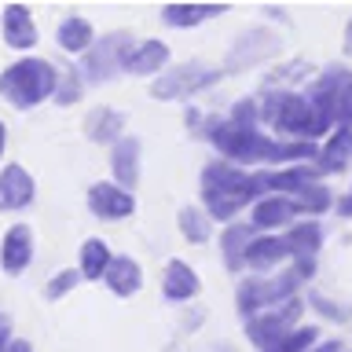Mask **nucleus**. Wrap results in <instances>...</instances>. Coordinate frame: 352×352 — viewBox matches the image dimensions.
Segmentation results:
<instances>
[{
  "label": "nucleus",
  "instance_id": "f257e3e1",
  "mask_svg": "<svg viewBox=\"0 0 352 352\" xmlns=\"http://www.w3.org/2000/svg\"><path fill=\"white\" fill-rule=\"evenodd\" d=\"M55 70L44 59H19L15 66H8L0 74V96L8 99L11 107L19 110H30L44 103L48 96H55Z\"/></svg>",
  "mask_w": 352,
  "mask_h": 352
},
{
  "label": "nucleus",
  "instance_id": "f03ea898",
  "mask_svg": "<svg viewBox=\"0 0 352 352\" xmlns=\"http://www.w3.org/2000/svg\"><path fill=\"white\" fill-rule=\"evenodd\" d=\"M209 143L224 154L228 162H239V165H250V162H268V136H261L257 129H239L231 121H217L209 125Z\"/></svg>",
  "mask_w": 352,
  "mask_h": 352
},
{
  "label": "nucleus",
  "instance_id": "7ed1b4c3",
  "mask_svg": "<svg viewBox=\"0 0 352 352\" xmlns=\"http://www.w3.org/2000/svg\"><path fill=\"white\" fill-rule=\"evenodd\" d=\"M217 81H220V70H213V66L191 59V63H180V66H173V70H165L158 81H154L151 96L169 103V99H187V96L202 92V88L217 85Z\"/></svg>",
  "mask_w": 352,
  "mask_h": 352
},
{
  "label": "nucleus",
  "instance_id": "20e7f679",
  "mask_svg": "<svg viewBox=\"0 0 352 352\" xmlns=\"http://www.w3.org/2000/svg\"><path fill=\"white\" fill-rule=\"evenodd\" d=\"M129 52H132V41L125 33H110L103 41H92V48L81 59V77H88V81H107L118 70H125Z\"/></svg>",
  "mask_w": 352,
  "mask_h": 352
},
{
  "label": "nucleus",
  "instance_id": "39448f33",
  "mask_svg": "<svg viewBox=\"0 0 352 352\" xmlns=\"http://www.w3.org/2000/svg\"><path fill=\"white\" fill-rule=\"evenodd\" d=\"M275 129H279L283 136H305V140H316V136H323V132H330L323 121L316 118L308 96H294V92H286L279 114H275Z\"/></svg>",
  "mask_w": 352,
  "mask_h": 352
},
{
  "label": "nucleus",
  "instance_id": "423d86ee",
  "mask_svg": "<svg viewBox=\"0 0 352 352\" xmlns=\"http://www.w3.org/2000/svg\"><path fill=\"white\" fill-rule=\"evenodd\" d=\"M88 209L99 217V220H125L136 213V198H132L129 187L114 184H96L88 187Z\"/></svg>",
  "mask_w": 352,
  "mask_h": 352
},
{
  "label": "nucleus",
  "instance_id": "0eeeda50",
  "mask_svg": "<svg viewBox=\"0 0 352 352\" xmlns=\"http://www.w3.org/2000/svg\"><path fill=\"white\" fill-rule=\"evenodd\" d=\"M349 77H352L349 70H327L323 77L312 81V88H308V103H312L316 118L323 121L327 129L338 121V96H341V88H345Z\"/></svg>",
  "mask_w": 352,
  "mask_h": 352
},
{
  "label": "nucleus",
  "instance_id": "6e6552de",
  "mask_svg": "<svg viewBox=\"0 0 352 352\" xmlns=\"http://www.w3.org/2000/svg\"><path fill=\"white\" fill-rule=\"evenodd\" d=\"M253 213H250V224L257 231H272L286 224L294 217V195H279V191H264L261 198H253Z\"/></svg>",
  "mask_w": 352,
  "mask_h": 352
},
{
  "label": "nucleus",
  "instance_id": "1a4fd4ad",
  "mask_svg": "<svg viewBox=\"0 0 352 352\" xmlns=\"http://www.w3.org/2000/svg\"><path fill=\"white\" fill-rule=\"evenodd\" d=\"M33 176L22 165H8L0 173V209H26L33 202Z\"/></svg>",
  "mask_w": 352,
  "mask_h": 352
},
{
  "label": "nucleus",
  "instance_id": "9d476101",
  "mask_svg": "<svg viewBox=\"0 0 352 352\" xmlns=\"http://www.w3.org/2000/svg\"><path fill=\"white\" fill-rule=\"evenodd\" d=\"M198 290H202V283H198V275L187 261H169L165 264V272H162L165 301H191Z\"/></svg>",
  "mask_w": 352,
  "mask_h": 352
},
{
  "label": "nucleus",
  "instance_id": "9b49d317",
  "mask_svg": "<svg viewBox=\"0 0 352 352\" xmlns=\"http://www.w3.org/2000/svg\"><path fill=\"white\" fill-rule=\"evenodd\" d=\"M33 257V231L26 224H15L0 242V264H4L8 275H19Z\"/></svg>",
  "mask_w": 352,
  "mask_h": 352
},
{
  "label": "nucleus",
  "instance_id": "f8f14e48",
  "mask_svg": "<svg viewBox=\"0 0 352 352\" xmlns=\"http://www.w3.org/2000/svg\"><path fill=\"white\" fill-rule=\"evenodd\" d=\"M110 169H114L121 187H136L140 184V140L136 136H121L118 143H110Z\"/></svg>",
  "mask_w": 352,
  "mask_h": 352
},
{
  "label": "nucleus",
  "instance_id": "ddd939ff",
  "mask_svg": "<svg viewBox=\"0 0 352 352\" xmlns=\"http://www.w3.org/2000/svg\"><path fill=\"white\" fill-rule=\"evenodd\" d=\"M290 257V250H286V239L279 235H253L250 246H246V268L253 272H272L275 264H283Z\"/></svg>",
  "mask_w": 352,
  "mask_h": 352
},
{
  "label": "nucleus",
  "instance_id": "4468645a",
  "mask_svg": "<svg viewBox=\"0 0 352 352\" xmlns=\"http://www.w3.org/2000/svg\"><path fill=\"white\" fill-rule=\"evenodd\" d=\"M323 169H308V165H294V169H279V173H257V180L264 191H279V195H301L308 184H316Z\"/></svg>",
  "mask_w": 352,
  "mask_h": 352
},
{
  "label": "nucleus",
  "instance_id": "2eb2a0df",
  "mask_svg": "<svg viewBox=\"0 0 352 352\" xmlns=\"http://www.w3.org/2000/svg\"><path fill=\"white\" fill-rule=\"evenodd\" d=\"M253 224H239V220H231V224L220 231V253H224V264L228 272H242L246 268V246L253 239Z\"/></svg>",
  "mask_w": 352,
  "mask_h": 352
},
{
  "label": "nucleus",
  "instance_id": "dca6fc26",
  "mask_svg": "<svg viewBox=\"0 0 352 352\" xmlns=\"http://www.w3.org/2000/svg\"><path fill=\"white\" fill-rule=\"evenodd\" d=\"M286 330H294V327L279 316V308H275V312H268V308H264V312L246 316V338H250L257 349L275 345V341H279V338L286 334Z\"/></svg>",
  "mask_w": 352,
  "mask_h": 352
},
{
  "label": "nucleus",
  "instance_id": "f3484780",
  "mask_svg": "<svg viewBox=\"0 0 352 352\" xmlns=\"http://www.w3.org/2000/svg\"><path fill=\"white\" fill-rule=\"evenodd\" d=\"M169 66V48L162 41H143L129 52L125 59V70L136 74V77H151V74H162Z\"/></svg>",
  "mask_w": 352,
  "mask_h": 352
},
{
  "label": "nucleus",
  "instance_id": "a211bd4d",
  "mask_svg": "<svg viewBox=\"0 0 352 352\" xmlns=\"http://www.w3.org/2000/svg\"><path fill=\"white\" fill-rule=\"evenodd\" d=\"M235 305H239L242 316H253V312H264V308H272V305H275V286H272V279L257 272L253 279L239 283Z\"/></svg>",
  "mask_w": 352,
  "mask_h": 352
},
{
  "label": "nucleus",
  "instance_id": "6ab92c4d",
  "mask_svg": "<svg viewBox=\"0 0 352 352\" xmlns=\"http://www.w3.org/2000/svg\"><path fill=\"white\" fill-rule=\"evenodd\" d=\"M4 41L11 48H33L37 44V26H33V15L22 4L4 8Z\"/></svg>",
  "mask_w": 352,
  "mask_h": 352
},
{
  "label": "nucleus",
  "instance_id": "aec40b11",
  "mask_svg": "<svg viewBox=\"0 0 352 352\" xmlns=\"http://www.w3.org/2000/svg\"><path fill=\"white\" fill-rule=\"evenodd\" d=\"M103 283L118 297H132L140 290V283H143V272H140V264L132 257H114V261H110V268H107V275H103Z\"/></svg>",
  "mask_w": 352,
  "mask_h": 352
},
{
  "label": "nucleus",
  "instance_id": "412c9836",
  "mask_svg": "<svg viewBox=\"0 0 352 352\" xmlns=\"http://www.w3.org/2000/svg\"><path fill=\"white\" fill-rule=\"evenodd\" d=\"M121 129H125V114H118V110H110V107H96L85 121L88 140H96V143H118Z\"/></svg>",
  "mask_w": 352,
  "mask_h": 352
},
{
  "label": "nucleus",
  "instance_id": "4be33fe9",
  "mask_svg": "<svg viewBox=\"0 0 352 352\" xmlns=\"http://www.w3.org/2000/svg\"><path fill=\"white\" fill-rule=\"evenodd\" d=\"M283 239H286L290 257H316L319 246H323V228H319L316 220H301V224H294Z\"/></svg>",
  "mask_w": 352,
  "mask_h": 352
},
{
  "label": "nucleus",
  "instance_id": "5701e85b",
  "mask_svg": "<svg viewBox=\"0 0 352 352\" xmlns=\"http://www.w3.org/2000/svg\"><path fill=\"white\" fill-rule=\"evenodd\" d=\"M217 15H224L220 4H169L162 11V19L169 22V26H176V30H191V26H198V22L217 19Z\"/></svg>",
  "mask_w": 352,
  "mask_h": 352
},
{
  "label": "nucleus",
  "instance_id": "b1692460",
  "mask_svg": "<svg viewBox=\"0 0 352 352\" xmlns=\"http://www.w3.org/2000/svg\"><path fill=\"white\" fill-rule=\"evenodd\" d=\"M202 198H206V213L213 220H224V224H231L239 217L242 206H250V198H242L235 191H213V187H202Z\"/></svg>",
  "mask_w": 352,
  "mask_h": 352
},
{
  "label": "nucleus",
  "instance_id": "393cba45",
  "mask_svg": "<svg viewBox=\"0 0 352 352\" xmlns=\"http://www.w3.org/2000/svg\"><path fill=\"white\" fill-rule=\"evenodd\" d=\"M349 158H352V129H345L341 125L334 136L327 140V147H323V154H319V169H330V173H341L349 165Z\"/></svg>",
  "mask_w": 352,
  "mask_h": 352
},
{
  "label": "nucleus",
  "instance_id": "a878e982",
  "mask_svg": "<svg viewBox=\"0 0 352 352\" xmlns=\"http://www.w3.org/2000/svg\"><path fill=\"white\" fill-rule=\"evenodd\" d=\"M55 41H59V48H66V52H88L92 48V26H88V19L70 15L66 22H59Z\"/></svg>",
  "mask_w": 352,
  "mask_h": 352
},
{
  "label": "nucleus",
  "instance_id": "bb28decb",
  "mask_svg": "<svg viewBox=\"0 0 352 352\" xmlns=\"http://www.w3.org/2000/svg\"><path fill=\"white\" fill-rule=\"evenodd\" d=\"M319 147L312 140H305V136H290V140H272L268 143V162H308V158H316Z\"/></svg>",
  "mask_w": 352,
  "mask_h": 352
},
{
  "label": "nucleus",
  "instance_id": "cd10ccee",
  "mask_svg": "<svg viewBox=\"0 0 352 352\" xmlns=\"http://www.w3.org/2000/svg\"><path fill=\"white\" fill-rule=\"evenodd\" d=\"M209 217L206 209H198V206H184L180 209V217H176V224H180V231H184V239L187 242H195V246H202V242L209 239Z\"/></svg>",
  "mask_w": 352,
  "mask_h": 352
},
{
  "label": "nucleus",
  "instance_id": "c85d7f7f",
  "mask_svg": "<svg viewBox=\"0 0 352 352\" xmlns=\"http://www.w3.org/2000/svg\"><path fill=\"white\" fill-rule=\"evenodd\" d=\"M110 250L103 246L99 239H88L85 246H81V275L85 279H103L107 268H110Z\"/></svg>",
  "mask_w": 352,
  "mask_h": 352
},
{
  "label": "nucleus",
  "instance_id": "c756f323",
  "mask_svg": "<svg viewBox=\"0 0 352 352\" xmlns=\"http://www.w3.org/2000/svg\"><path fill=\"white\" fill-rule=\"evenodd\" d=\"M334 206V195H330V187L323 184H308L301 195H294V213H327V209Z\"/></svg>",
  "mask_w": 352,
  "mask_h": 352
},
{
  "label": "nucleus",
  "instance_id": "7c9ffc66",
  "mask_svg": "<svg viewBox=\"0 0 352 352\" xmlns=\"http://www.w3.org/2000/svg\"><path fill=\"white\" fill-rule=\"evenodd\" d=\"M312 345H319V330L316 327H294L275 341V345L261 349V352H308Z\"/></svg>",
  "mask_w": 352,
  "mask_h": 352
},
{
  "label": "nucleus",
  "instance_id": "2f4dec72",
  "mask_svg": "<svg viewBox=\"0 0 352 352\" xmlns=\"http://www.w3.org/2000/svg\"><path fill=\"white\" fill-rule=\"evenodd\" d=\"M231 125H239V129H257L261 125V107H257V99H242V103H235V110H231Z\"/></svg>",
  "mask_w": 352,
  "mask_h": 352
},
{
  "label": "nucleus",
  "instance_id": "473e14b6",
  "mask_svg": "<svg viewBox=\"0 0 352 352\" xmlns=\"http://www.w3.org/2000/svg\"><path fill=\"white\" fill-rule=\"evenodd\" d=\"M55 99H59V107L77 103V99H81V77H77V74L59 77V81H55Z\"/></svg>",
  "mask_w": 352,
  "mask_h": 352
},
{
  "label": "nucleus",
  "instance_id": "72a5a7b5",
  "mask_svg": "<svg viewBox=\"0 0 352 352\" xmlns=\"http://www.w3.org/2000/svg\"><path fill=\"white\" fill-rule=\"evenodd\" d=\"M77 279H81V272H59V275H55V279L48 283V290H44V294H48L52 301H55V297H63L66 290H74Z\"/></svg>",
  "mask_w": 352,
  "mask_h": 352
},
{
  "label": "nucleus",
  "instance_id": "f704fd0d",
  "mask_svg": "<svg viewBox=\"0 0 352 352\" xmlns=\"http://www.w3.org/2000/svg\"><path fill=\"white\" fill-rule=\"evenodd\" d=\"M338 125L352 129V77L345 81V88H341V96H338Z\"/></svg>",
  "mask_w": 352,
  "mask_h": 352
},
{
  "label": "nucleus",
  "instance_id": "c9c22d12",
  "mask_svg": "<svg viewBox=\"0 0 352 352\" xmlns=\"http://www.w3.org/2000/svg\"><path fill=\"white\" fill-rule=\"evenodd\" d=\"M301 312H305V301H301L297 294H294V297H286V301H279V316H283L290 327L297 323V319H301Z\"/></svg>",
  "mask_w": 352,
  "mask_h": 352
},
{
  "label": "nucleus",
  "instance_id": "e433bc0d",
  "mask_svg": "<svg viewBox=\"0 0 352 352\" xmlns=\"http://www.w3.org/2000/svg\"><path fill=\"white\" fill-rule=\"evenodd\" d=\"M312 308H319V312H323V316H330L334 323H341V319H345V312H341L338 305H330V301H323V297H316V294H312Z\"/></svg>",
  "mask_w": 352,
  "mask_h": 352
},
{
  "label": "nucleus",
  "instance_id": "4c0bfd02",
  "mask_svg": "<svg viewBox=\"0 0 352 352\" xmlns=\"http://www.w3.org/2000/svg\"><path fill=\"white\" fill-rule=\"evenodd\" d=\"M8 345H11V323H8V316H0V352Z\"/></svg>",
  "mask_w": 352,
  "mask_h": 352
},
{
  "label": "nucleus",
  "instance_id": "58836bf2",
  "mask_svg": "<svg viewBox=\"0 0 352 352\" xmlns=\"http://www.w3.org/2000/svg\"><path fill=\"white\" fill-rule=\"evenodd\" d=\"M308 352H341V341H323V345H312Z\"/></svg>",
  "mask_w": 352,
  "mask_h": 352
},
{
  "label": "nucleus",
  "instance_id": "ea45409f",
  "mask_svg": "<svg viewBox=\"0 0 352 352\" xmlns=\"http://www.w3.org/2000/svg\"><path fill=\"white\" fill-rule=\"evenodd\" d=\"M338 213H341V217H352V195H345V198H341Z\"/></svg>",
  "mask_w": 352,
  "mask_h": 352
},
{
  "label": "nucleus",
  "instance_id": "a19ab883",
  "mask_svg": "<svg viewBox=\"0 0 352 352\" xmlns=\"http://www.w3.org/2000/svg\"><path fill=\"white\" fill-rule=\"evenodd\" d=\"M345 55H352V19H349V30H345Z\"/></svg>",
  "mask_w": 352,
  "mask_h": 352
},
{
  "label": "nucleus",
  "instance_id": "79ce46f5",
  "mask_svg": "<svg viewBox=\"0 0 352 352\" xmlns=\"http://www.w3.org/2000/svg\"><path fill=\"white\" fill-rule=\"evenodd\" d=\"M4 352H30V345H26V341H15V345H8Z\"/></svg>",
  "mask_w": 352,
  "mask_h": 352
},
{
  "label": "nucleus",
  "instance_id": "37998d69",
  "mask_svg": "<svg viewBox=\"0 0 352 352\" xmlns=\"http://www.w3.org/2000/svg\"><path fill=\"white\" fill-rule=\"evenodd\" d=\"M4 143H8V129H4V121H0V154H4Z\"/></svg>",
  "mask_w": 352,
  "mask_h": 352
},
{
  "label": "nucleus",
  "instance_id": "c03bdc74",
  "mask_svg": "<svg viewBox=\"0 0 352 352\" xmlns=\"http://www.w3.org/2000/svg\"><path fill=\"white\" fill-rule=\"evenodd\" d=\"M341 352H345V349H341Z\"/></svg>",
  "mask_w": 352,
  "mask_h": 352
}]
</instances>
